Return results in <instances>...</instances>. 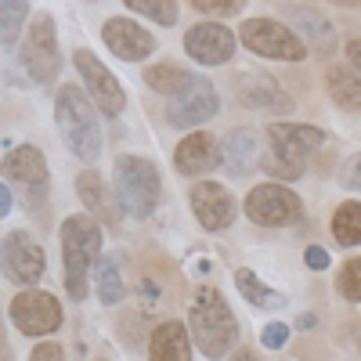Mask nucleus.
Returning a JSON list of instances; mask_svg holds the SVG:
<instances>
[{"mask_svg": "<svg viewBox=\"0 0 361 361\" xmlns=\"http://www.w3.org/2000/svg\"><path fill=\"white\" fill-rule=\"evenodd\" d=\"M141 76H145V87L152 90V94H163V98L192 80V73L185 66H173V62H152V66H145Z\"/></svg>", "mask_w": 361, "mask_h": 361, "instance_id": "nucleus-27", "label": "nucleus"}, {"mask_svg": "<svg viewBox=\"0 0 361 361\" xmlns=\"http://www.w3.org/2000/svg\"><path fill=\"white\" fill-rule=\"evenodd\" d=\"M58 238H62V264H66V293L73 304L90 296V267L102 257L105 246V231L102 221L90 214H73L62 221L58 228Z\"/></svg>", "mask_w": 361, "mask_h": 361, "instance_id": "nucleus-3", "label": "nucleus"}, {"mask_svg": "<svg viewBox=\"0 0 361 361\" xmlns=\"http://www.w3.org/2000/svg\"><path fill=\"white\" fill-rule=\"evenodd\" d=\"M238 44L257 58H271V62H304L311 54L307 44L300 40V33L289 22H275V18H246L238 25Z\"/></svg>", "mask_w": 361, "mask_h": 361, "instance_id": "nucleus-7", "label": "nucleus"}, {"mask_svg": "<svg viewBox=\"0 0 361 361\" xmlns=\"http://www.w3.org/2000/svg\"><path fill=\"white\" fill-rule=\"evenodd\" d=\"M54 123L66 148L80 163L102 159L105 134H102V109L90 102L83 83H62L54 90Z\"/></svg>", "mask_w": 361, "mask_h": 361, "instance_id": "nucleus-1", "label": "nucleus"}, {"mask_svg": "<svg viewBox=\"0 0 361 361\" xmlns=\"http://www.w3.org/2000/svg\"><path fill=\"white\" fill-rule=\"evenodd\" d=\"M18 66L29 76V83L51 87L62 73V47H58V22L51 11L29 15L22 40H18Z\"/></svg>", "mask_w": 361, "mask_h": 361, "instance_id": "nucleus-5", "label": "nucleus"}, {"mask_svg": "<svg viewBox=\"0 0 361 361\" xmlns=\"http://www.w3.org/2000/svg\"><path fill=\"white\" fill-rule=\"evenodd\" d=\"M235 289H238V296L246 300V304H253L257 311H282L286 307V293H279V289H271L257 271H250V267H235Z\"/></svg>", "mask_w": 361, "mask_h": 361, "instance_id": "nucleus-25", "label": "nucleus"}, {"mask_svg": "<svg viewBox=\"0 0 361 361\" xmlns=\"http://www.w3.org/2000/svg\"><path fill=\"white\" fill-rule=\"evenodd\" d=\"M123 4H127L134 15L156 22V25H177V18H180L177 0H123Z\"/></svg>", "mask_w": 361, "mask_h": 361, "instance_id": "nucleus-30", "label": "nucleus"}, {"mask_svg": "<svg viewBox=\"0 0 361 361\" xmlns=\"http://www.w3.org/2000/svg\"><path fill=\"white\" fill-rule=\"evenodd\" d=\"M29 357H33V361H62L66 357V350H62V343H54V340H44L40 336V343L33 347V350H29Z\"/></svg>", "mask_w": 361, "mask_h": 361, "instance_id": "nucleus-35", "label": "nucleus"}, {"mask_svg": "<svg viewBox=\"0 0 361 361\" xmlns=\"http://www.w3.org/2000/svg\"><path fill=\"white\" fill-rule=\"evenodd\" d=\"M188 206L195 221L202 224V231H228L238 217V199L231 195L228 185L209 177H195L188 188Z\"/></svg>", "mask_w": 361, "mask_h": 361, "instance_id": "nucleus-13", "label": "nucleus"}, {"mask_svg": "<svg viewBox=\"0 0 361 361\" xmlns=\"http://www.w3.org/2000/svg\"><path fill=\"white\" fill-rule=\"evenodd\" d=\"M260 343H264L267 350H282V347L289 343V325H286V322H267V325L260 329Z\"/></svg>", "mask_w": 361, "mask_h": 361, "instance_id": "nucleus-34", "label": "nucleus"}, {"mask_svg": "<svg viewBox=\"0 0 361 361\" xmlns=\"http://www.w3.org/2000/svg\"><path fill=\"white\" fill-rule=\"evenodd\" d=\"M267 148L289 156V159H300L307 163L314 152H322L325 145V130L314 127V123H293V119H271L267 123Z\"/></svg>", "mask_w": 361, "mask_h": 361, "instance_id": "nucleus-20", "label": "nucleus"}, {"mask_svg": "<svg viewBox=\"0 0 361 361\" xmlns=\"http://www.w3.org/2000/svg\"><path fill=\"white\" fill-rule=\"evenodd\" d=\"M329 228H333V238L343 246V250H357L361 246V202L357 199H347L333 209V221H329Z\"/></svg>", "mask_w": 361, "mask_h": 361, "instance_id": "nucleus-26", "label": "nucleus"}, {"mask_svg": "<svg viewBox=\"0 0 361 361\" xmlns=\"http://www.w3.org/2000/svg\"><path fill=\"white\" fill-rule=\"evenodd\" d=\"M325 90L333 105H340L343 112H361V73L350 62L325 69Z\"/></svg>", "mask_w": 361, "mask_h": 361, "instance_id": "nucleus-24", "label": "nucleus"}, {"mask_svg": "<svg viewBox=\"0 0 361 361\" xmlns=\"http://www.w3.org/2000/svg\"><path fill=\"white\" fill-rule=\"evenodd\" d=\"M73 66L80 73V83L90 94V102L102 109V116H123L127 112V90H123V83L116 80V73L102 62L94 51L76 47L73 51Z\"/></svg>", "mask_w": 361, "mask_h": 361, "instance_id": "nucleus-11", "label": "nucleus"}, {"mask_svg": "<svg viewBox=\"0 0 361 361\" xmlns=\"http://www.w3.org/2000/svg\"><path fill=\"white\" fill-rule=\"evenodd\" d=\"M8 336H4V318H0V357H8Z\"/></svg>", "mask_w": 361, "mask_h": 361, "instance_id": "nucleus-40", "label": "nucleus"}, {"mask_svg": "<svg viewBox=\"0 0 361 361\" xmlns=\"http://www.w3.org/2000/svg\"><path fill=\"white\" fill-rule=\"evenodd\" d=\"M192 333L188 322H159L152 333H148V357L152 361H188L192 357Z\"/></svg>", "mask_w": 361, "mask_h": 361, "instance_id": "nucleus-22", "label": "nucleus"}, {"mask_svg": "<svg viewBox=\"0 0 361 361\" xmlns=\"http://www.w3.org/2000/svg\"><path fill=\"white\" fill-rule=\"evenodd\" d=\"M11 209H15V195L8 188V180H0V221L11 217Z\"/></svg>", "mask_w": 361, "mask_h": 361, "instance_id": "nucleus-37", "label": "nucleus"}, {"mask_svg": "<svg viewBox=\"0 0 361 361\" xmlns=\"http://www.w3.org/2000/svg\"><path fill=\"white\" fill-rule=\"evenodd\" d=\"M231 87H235V102L246 105L250 112H260V116H293V109H296V102L286 94V87L275 76L260 73V69L235 73Z\"/></svg>", "mask_w": 361, "mask_h": 361, "instance_id": "nucleus-14", "label": "nucleus"}, {"mask_svg": "<svg viewBox=\"0 0 361 361\" xmlns=\"http://www.w3.org/2000/svg\"><path fill=\"white\" fill-rule=\"evenodd\" d=\"M112 192L130 221H148L163 199V173L152 159L123 152L112 163Z\"/></svg>", "mask_w": 361, "mask_h": 361, "instance_id": "nucleus-4", "label": "nucleus"}, {"mask_svg": "<svg viewBox=\"0 0 361 361\" xmlns=\"http://www.w3.org/2000/svg\"><path fill=\"white\" fill-rule=\"evenodd\" d=\"M173 166L180 177H202V173H214L217 166H224V156H221V141L214 134H206L202 127L195 130H185V137L177 141L173 148Z\"/></svg>", "mask_w": 361, "mask_h": 361, "instance_id": "nucleus-17", "label": "nucleus"}, {"mask_svg": "<svg viewBox=\"0 0 361 361\" xmlns=\"http://www.w3.org/2000/svg\"><path fill=\"white\" fill-rule=\"evenodd\" d=\"M336 289L343 300H350V304H361V257H350L340 275H336Z\"/></svg>", "mask_w": 361, "mask_h": 361, "instance_id": "nucleus-31", "label": "nucleus"}, {"mask_svg": "<svg viewBox=\"0 0 361 361\" xmlns=\"http://www.w3.org/2000/svg\"><path fill=\"white\" fill-rule=\"evenodd\" d=\"M343 54H347V62L361 73V37H354V40H347V47H343Z\"/></svg>", "mask_w": 361, "mask_h": 361, "instance_id": "nucleus-38", "label": "nucleus"}, {"mask_svg": "<svg viewBox=\"0 0 361 361\" xmlns=\"http://www.w3.org/2000/svg\"><path fill=\"white\" fill-rule=\"evenodd\" d=\"M102 40H105V47L119 58V62H127V66H137V62H145V58L156 54V37L148 33L141 22H134L130 15L105 18Z\"/></svg>", "mask_w": 361, "mask_h": 361, "instance_id": "nucleus-16", "label": "nucleus"}, {"mask_svg": "<svg viewBox=\"0 0 361 361\" xmlns=\"http://www.w3.org/2000/svg\"><path fill=\"white\" fill-rule=\"evenodd\" d=\"M188 4L199 15H209V18H235V15L246 11L250 0H188Z\"/></svg>", "mask_w": 361, "mask_h": 361, "instance_id": "nucleus-32", "label": "nucleus"}, {"mask_svg": "<svg viewBox=\"0 0 361 361\" xmlns=\"http://www.w3.org/2000/svg\"><path fill=\"white\" fill-rule=\"evenodd\" d=\"M238 37L221 22V18H209V22H195L188 33H185V54L192 58L195 66H228L235 58Z\"/></svg>", "mask_w": 361, "mask_h": 361, "instance_id": "nucleus-15", "label": "nucleus"}, {"mask_svg": "<svg viewBox=\"0 0 361 361\" xmlns=\"http://www.w3.org/2000/svg\"><path fill=\"white\" fill-rule=\"evenodd\" d=\"M221 156H224V170L231 177H246L260 166L264 159V145L260 134L253 127H231L221 141Z\"/></svg>", "mask_w": 361, "mask_h": 361, "instance_id": "nucleus-21", "label": "nucleus"}, {"mask_svg": "<svg viewBox=\"0 0 361 361\" xmlns=\"http://www.w3.org/2000/svg\"><path fill=\"white\" fill-rule=\"evenodd\" d=\"M260 170L271 177V180H286V185H293V180H300L307 173V163H300V159H289L282 152H275V148H267L264 159H260Z\"/></svg>", "mask_w": 361, "mask_h": 361, "instance_id": "nucleus-29", "label": "nucleus"}, {"mask_svg": "<svg viewBox=\"0 0 361 361\" xmlns=\"http://www.w3.org/2000/svg\"><path fill=\"white\" fill-rule=\"evenodd\" d=\"M340 185L347 188V192H357L361 195V152H354V156H347L343 159V166H340Z\"/></svg>", "mask_w": 361, "mask_h": 361, "instance_id": "nucleus-33", "label": "nucleus"}, {"mask_svg": "<svg viewBox=\"0 0 361 361\" xmlns=\"http://www.w3.org/2000/svg\"><path fill=\"white\" fill-rule=\"evenodd\" d=\"M8 322L18 329L22 336H51L62 329V304L58 296H51L47 289L37 286H22V293L11 296V307H8Z\"/></svg>", "mask_w": 361, "mask_h": 361, "instance_id": "nucleus-10", "label": "nucleus"}, {"mask_svg": "<svg viewBox=\"0 0 361 361\" xmlns=\"http://www.w3.org/2000/svg\"><path fill=\"white\" fill-rule=\"evenodd\" d=\"M282 18L300 33V40L307 44L311 54H318V58H333L336 54V47H340L336 25L329 22L322 11H314L307 4H282Z\"/></svg>", "mask_w": 361, "mask_h": 361, "instance_id": "nucleus-18", "label": "nucleus"}, {"mask_svg": "<svg viewBox=\"0 0 361 361\" xmlns=\"http://www.w3.org/2000/svg\"><path fill=\"white\" fill-rule=\"evenodd\" d=\"M329 4H336V8H361V0H329Z\"/></svg>", "mask_w": 361, "mask_h": 361, "instance_id": "nucleus-41", "label": "nucleus"}, {"mask_svg": "<svg viewBox=\"0 0 361 361\" xmlns=\"http://www.w3.org/2000/svg\"><path fill=\"white\" fill-rule=\"evenodd\" d=\"M188 333H192V343L199 347V354L228 357V354H235L243 329H238V318L221 289L195 286L188 296Z\"/></svg>", "mask_w": 361, "mask_h": 361, "instance_id": "nucleus-2", "label": "nucleus"}, {"mask_svg": "<svg viewBox=\"0 0 361 361\" xmlns=\"http://www.w3.org/2000/svg\"><path fill=\"white\" fill-rule=\"evenodd\" d=\"M76 195H80V202H83L87 214L102 221L105 231H119V224H123L127 214H123V206H119L112 185H109V180H105L98 170L76 173Z\"/></svg>", "mask_w": 361, "mask_h": 361, "instance_id": "nucleus-19", "label": "nucleus"}, {"mask_svg": "<svg viewBox=\"0 0 361 361\" xmlns=\"http://www.w3.org/2000/svg\"><path fill=\"white\" fill-rule=\"evenodd\" d=\"M29 0H0V44L15 47L22 40V29L29 22Z\"/></svg>", "mask_w": 361, "mask_h": 361, "instance_id": "nucleus-28", "label": "nucleus"}, {"mask_svg": "<svg viewBox=\"0 0 361 361\" xmlns=\"http://www.w3.org/2000/svg\"><path fill=\"white\" fill-rule=\"evenodd\" d=\"M221 109V94H217V83L209 76H195L173 90V94H166V123L173 130H195V127H206L209 119L217 116Z\"/></svg>", "mask_w": 361, "mask_h": 361, "instance_id": "nucleus-8", "label": "nucleus"}, {"mask_svg": "<svg viewBox=\"0 0 361 361\" xmlns=\"http://www.w3.org/2000/svg\"><path fill=\"white\" fill-rule=\"evenodd\" d=\"M0 275L11 286H37L47 275V253L29 231H8L0 238Z\"/></svg>", "mask_w": 361, "mask_h": 361, "instance_id": "nucleus-12", "label": "nucleus"}, {"mask_svg": "<svg viewBox=\"0 0 361 361\" xmlns=\"http://www.w3.org/2000/svg\"><path fill=\"white\" fill-rule=\"evenodd\" d=\"M0 173H4L8 185L22 192L29 214H40V202L47 206V159L37 145H15L0 159Z\"/></svg>", "mask_w": 361, "mask_h": 361, "instance_id": "nucleus-9", "label": "nucleus"}, {"mask_svg": "<svg viewBox=\"0 0 361 361\" xmlns=\"http://www.w3.org/2000/svg\"><path fill=\"white\" fill-rule=\"evenodd\" d=\"M304 264H307L311 271H329V264H333V260H329V253H325L322 246H307V250H304Z\"/></svg>", "mask_w": 361, "mask_h": 361, "instance_id": "nucleus-36", "label": "nucleus"}, {"mask_svg": "<svg viewBox=\"0 0 361 361\" xmlns=\"http://www.w3.org/2000/svg\"><path fill=\"white\" fill-rule=\"evenodd\" d=\"M246 217L260 228H300L307 224V209L304 199H300L286 180H264V185H253L243 199Z\"/></svg>", "mask_w": 361, "mask_h": 361, "instance_id": "nucleus-6", "label": "nucleus"}, {"mask_svg": "<svg viewBox=\"0 0 361 361\" xmlns=\"http://www.w3.org/2000/svg\"><path fill=\"white\" fill-rule=\"evenodd\" d=\"M90 289H94L98 304L102 307H116L127 300V282H123V271H119V257L102 253L90 267Z\"/></svg>", "mask_w": 361, "mask_h": 361, "instance_id": "nucleus-23", "label": "nucleus"}, {"mask_svg": "<svg viewBox=\"0 0 361 361\" xmlns=\"http://www.w3.org/2000/svg\"><path fill=\"white\" fill-rule=\"evenodd\" d=\"M293 325L300 329V333H304V329H314V325H318V314H311V311H304V314H300V318H296Z\"/></svg>", "mask_w": 361, "mask_h": 361, "instance_id": "nucleus-39", "label": "nucleus"}]
</instances>
